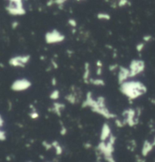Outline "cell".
I'll return each mask as SVG.
<instances>
[{
    "label": "cell",
    "instance_id": "30bf717a",
    "mask_svg": "<svg viewBox=\"0 0 155 162\" xmlns=\"http://www.w3.org/2000/svg\"><path fill=\"white\" fill-rule=\"evenodd\" d=\"M128 4H129V0H118L117 6L120 8H123L128 6Z\"/></svg>",
    "mask_w": 155,
    "mask_h": 162
},
{
    "label": "cell",
    "instance_id": "5bb4252c",
    "mask_svg": "<svg viewBox=\"0 0 155 162\" xmlns=\"http://www.w3.org/2000/svg\"><path fill=\"white\" fill-rule=\"evenodd\" d=\"M12 25H11V27H12V28H13V29H16L17 27H18V25H19V23L18 22V21H13V22H12Z\"/></svg>",
    "mask_w": 155,
    "mask_h": 162
},
{
    "label": "cell",
    "instance_id": "ba28073f",
    "mask_svg": "<svg viewBox=\"0 0 155 162\" xmlns=\"http://www.w3.org/2000/svg\"><path fill=\"white\" fill-rule=\"evenodd\" d=\"M111 18V15L107 12H98L97 14V18L100 21H109Z\"/></svg>",
    "mask_w": 155,
    "mask_h": 162
},
{
    "label": "cell",
    "instance_id": "3957f363",
    "mask_svg": "<svg viewBox=\"0 0 155 162\" xmlns=\"http://www.w3.org/2000/svg\"><path fill=\"white\" fill-rule=\"evenodd\" d=\"M45 38L47 43L52 44V43H58L64 41L65 36L58 30H52V31L46 33Z\"/></svg>",
    "mask_w": 155,
    "mask_h": 162
},
{
    "label": "cell",
    "instance_id": "8fae6325",
    "mask_svg": "<svg viewBox=\"0 0 155 162\" xmlns=\"http://www.w3.org/2000/svg\"><path fill=\"white\" fill-rule=\"evenodd\" d=\"M67 22L70 24V26L72 27H76L77 26V23H76V21L74 18H70L67 21Z\"/></svg>",
    "mask_w": 155,
    "mask_h": 162
},
{
    "label": "cell",
    "instance_id": "9c48e42d",
    "mask_svg": "<svg viewBox=\"0 0 155 162\" xmlns=\"http://www.w3.org/2000/svg\"><path fill=\"white\" fill-rule=\"evenodd\" d=\"M146 146H144V149H143V151H142V154L143 155L146 156L148 155V153L150 152V151L152 149V145L151 144H148V145H145Z\"/></svg>",
    "mask_w": 155,
    "mask_h": 162
},
{
    "label": "cell",
    "instance_id": "5b68a950",
    "mask_svg": "<svg viewBox=\"0 0 155 162\" xmlns=\"http://www.w3.org/2000/svg\"><path fill=\"white\" fill-rule=\"evenodd\" d=\"M30 55H20L11 58L9 61V64L14 67H24L25 65L29 62Z\"/></svg>",
    "mask_w": 155,
    "mask_h": 162
},
{
    "label": "cell",
    "instance_id": "9a60e30c",
    "mask_svg": "<svg viewBox=\"0 0 155 162\" xmlns=\"http://www.w3.org/2000/svg\"><path fill=\"white\" fill-rule=\"evenodd\" d=\"M151 39V36H144V39L146 42L150 41V39Z\"/></svg>",
    "mask_w": 155,
    "mask_h": 162
},
{
    "label": "cell",
    "instance_id": "6da1fadb",
    "mask_svg": "<svg viewBox=\"0 0 155 162\" xmlns=\"http://www.w3.org/2000/svg\"><path fill=\"white\" fill-rule=\"evenodd\" d=\"M122 90L129 96L135 97L144 93L146 89L145 86L140 82L131 81V82H124L122 85Z\"/></svg>",
    "mask_w": 155,
    "mask_h": 162
},
{
    "label": "cell",
    "instance_id": "52a82bcc",
    "mask_svg": "<svg viewBox=\"0 0 155 162\" xmlns=\"http://www.w3.org/2000/svg\"><path fill=\"white\" fill-rule=\"evenodd\" d=\"M128 77H130V71H129V69H127V68L123 67H120L118 74L119 82L121 83H123L126 80H127Z\"/></svg>",
    "mask_w": 155,
    "mask_h": 162
},
{
    "label": "cell",
    "instance_id": "8992f818",
    "mask_svg": "<svg viewBox=\"0 0 155 162\" xmlns=\"http://www.w3.org/2000/svg\"><path fill=\"white\" fill-rule=\"evenodd\" d=\"M30 86V82L26 79L16 80L12 85V88L15 90H24L27 89Z\"/></svg>",
    "mask_w": 155,
    "mask_h": 162
},
{
    "label": "cell",
    "instance_id": "7a4b0ae2",
    "mask_svg": "<svg viewBox=\"0 0 155 162\" xmlns=\"http://www.w3.org/2000/svg\"><path fill=\"white\" fill-rule=\"evenodd\" d=\"M8 13L14 16H21L26 14V10L24 8L23 0H14L10 1L6 8Z\"/></svg>",
    "mask_w": 155,
    "mask_h": 162
},
{
    "label": "cell",
    "instance_id": "2e32d148",
    "mask_svg": "<svg viewBox=\"0 0 155 162\" xmlns=\"http://www.w3.org/2000/svg\"><path fill=\"white\" fill-rule=\"evenodd\" d=\"M10 1H14V0H10ZM10 1H8V2H10Z\"/></svg>",
    "mask_w": 155,
    "mask_h": 162
},
{
    "label": "cell",
    "instance_id": "ac0fdd59",
    "mask_svg": "<svg viewBox=\"0 0 155 162\" xmlns=\"http://www.w3.org/2000/svg\"><path fill=\"white\" fill-rule=\"evenodd\" d=\"M8 1H10V0H8Z\"/></svg>",
    "mask_w": 155,
    "mask_h": 162
},
{
    "label": "cell",
    "instance_id": "7c38bea8",
    "mask_svg": "<svg viewBox=\"0 0 155 162\" xmlns=\"http://www.w3.org/2000/svg\"><path fill=\"white\" fill-rule=\"evenodd\" d=\"M67 0H55V3L58 6H63Z\"/></svg>",
    "mask_w": 155,
    "mask_h": 162
},
{
    "label": "cell",
    "instance_id": "4fadbf2b",
    "mask_svg": "<svg viewBox=\"0 0 155 162\" xmlns=\"http://www.w3.org/2000/svg\"><path fill=\"white\" fill-rule=\"evenodd\" d=\"M144 44L143 43H139V45L137 46L136 48H137V51H139V52H141V51L144 48Z\"/></svg>",
    "mask_w": 155,
    "mask_h": 162
},
{
    "label": "cell",
    "instance_id": "e0dca14e",
    "mask_svg": "<svg viewBox=\"0 0 155 162\" xmlns=\"http://www.w3.org/2000/svg\"><path fill=\"white\" fill-rule=\"evenodd\" d=\"M76 1H81V0H76Z\"/></svg>",
    "mask_w": 155,
    "mask_h": 162
},
{
    "label": "cell",
    "instance_id": "277c9868",
    "mask_svg": "<svg viewBox=\"0 0 155 162\" xmlns=\"http://www.w3.org/2000/svg\"><path fill=\"white\" fill-rule=\"evenodd\" d=\"M145 65L142 60H133L129 65V71H130V77L135 76L139 74L142 71H144Z\"/></svg>",
    "mask_w": 155,
    "mask_h": 162
}]
</instances>
